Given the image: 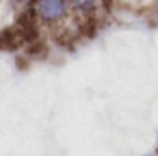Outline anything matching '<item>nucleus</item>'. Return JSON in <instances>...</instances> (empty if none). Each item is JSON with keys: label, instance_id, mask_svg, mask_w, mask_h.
<instances>
[{"label": "nucleus", "instance_id": "nucleus-1", "mask_svg": "<svg viewBox=\"0 0 158 156\" xmlns=\"http://www.w3.org/2000/svg\"><path fill=\"white\" fill-rule=\"evenodd\" d=\"M68 11V0H39L37 13L44 22H57Z\"/></svg>", "mask_w": 158, "mask_h": 156}]
</instances>
